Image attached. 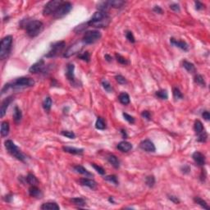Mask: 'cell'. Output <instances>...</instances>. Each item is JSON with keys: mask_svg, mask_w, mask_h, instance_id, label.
I'll list each match as a JSON object with an SVG mask.
<instances>
[{"mask_svg": "<svg viewBox=\"0 0 210 210\" xmlns=\"http://www.w3.org/2000/svg\"><path fill=\"white\" fill-rule=\"evenodd\" d=\"M61 134L63 135V136H66V137L69 138V139H75L76 138V135L73 131H70V130H62L61 132Z\"/></svg>", "mask_w": 210, "mask_h": 210, "instance_id": "44", "label": "cell"}, {"mask_svg": "<svg viewBox=\"0 0 210 210\" xmlns=\"http://www.w3.org/2000/svg\"><path fill=\"white\" fill-rule=\"evenodd\" d=\"M192 158H193V159L195 161V163H196L197 165H199V166H203V165L205 164V162H206L205 156L203 155L202 153L196 151V152L193 154Z\"/></svg>", "mask_w": 210, "mask_h": 210, "instance_id": "15", "label": "cell"}, {"mask_svg": "<svg viewBox=\"0 0 210 210\" xmlns=\"http://www.w3.org/2000/svg\"><path fill=\"white\" fill-rule=\"evenodd\" d=\"M104 58L106 59V61H108V62H112V58L110 56V55L109 54H106L104 56Z\"/></svg>", "mask_w": 210, "mask_h": 210, "instance_id": "59", "label": "cell"}, {"mask_svg": "<svg viewBox=\"0 0 210 210\" xmlns=\"http://www.w3.org/2000/svg\"><path fill=\"white\" fill-rule=\"evenodd\" d=\"M155 95L158 98H161V99H167L168 98V94L166 90H160L158 91L155 93Z\"/></svg>", "mask_w": 210, "mask_h": 210, "instance_id": "37", "label": "cell"}, {"mask_svg": "<svg viewBox=\"0 0 210 210\" xmlns=\"http://www.w3.org/2000/svg\"><path fill=\"white\" fill-rule=\"evenodd\" d=\"M91 166L94 167V169H95V171H96L98 174H100V175H104L105 174V170L103 168V167H100V166L96 165L95 163H91Z\"/></svg>", "mask_w": 210, "mask_h": 210, "instance_id": "47", "label": "cell"}, {"mask_svg": "<svg viewBox=\"0 0 210 210\" xmlns=\"http://www.w3.org/2000/svg\"><path fill=\"white\" fill-rule=\"evenodd\" d=\"M45 67V62L43 59H40L38 62L34 63L32 66H30L29 68V72L30 73H39L42 72Z\"/></svg>", "mask_w": 210, "mask_h": 210, "instance_id": "12", "label": "cell"}, {"mask_svg": "<svg viewBox=\"0 0 210 210\" xmlns=\"http://www.w3.org/2000/svg\"><path fill=\"white\" fill-rule=\"evenodd\" d=\"M74 70H75V66L72 63H69L67 67V72H66V76L67 77L71 82H74L75 81V74H74Z\"/></svg>", "mask_w": 210, "mask_h": 210, "instance_id": "17", "label": "cell"}, {"mask_svg": "<svg viewBox=\"0 0 210 210\" xmlns=\"http://www.w3.org/2000/svg\"><path fill=\"white\" fill-rule=\"evenodd\" d=\"M194 201L196 202L197 204H199L200 206L205 209H209V206L208 205V203L205 200H203V199H201L200 197H195L194 198Z\"/></svg>", "mask_w": 210, "mask_h": 210, "instance_id": "32", "label": "cell"}, {"mask_svg": "<svg viewBox=\"0 0 210 210\" xmlns=\"http://www.w3.org/2000/svg\"><path fill=\"white\" fill-rule=\"evenodd\" d=\"M71 202L73 203V204H75L76 206L79 207H83L85 205V200L82 198H73V199H71Z\"/></svg>", "mask_w": 210, "mask_h": 210, "instance_id": "34", "label": "cell"}, {"mask_svg": "<svg viewBox=\"0 0 210 210\" xmlns=\"http://www.w3.org/2000/svg\"><path fill=\"white\" fill-rule=\"evenodd\" d=\"M102 85H103V88H104L107 92L110 93V92H112V85H111V84L109 83V81H108L107 80H102Z\"/></svg>", "mask_w": 210, "mask_h": 210, "instance_id": "42", "label": "cell"}, {"mask_svg": "<svg viewBox=\"0 0 210 210\" xmlns=\"http://www.w3.org/2000/svg\"><path fill=\"white\" fill-rule=\"evenodd\" d=\"M109 200L110 201V202H111V203H115V202H114V200H113V198H112V197H110V198L109 199Z\"/></svg>", "mask_w": 210, "mask_h": 210, "instance_id": "60", "label": "cell"}, {"mask_svg": "<svg viewBox=\"0 0 210 210\" xmlns=\"http://www.w3.org/2000/svg\"><path fill=\"white\" fill-rule=\"evenodd\" d=\"M198 141L199 142H202V143H204V142L207 141V140H208V134H207V132L204 130L203 132H202L201 134H199V135H198Z\"/></svg>", "mask_w": 210, "mask_h": 210, "instance_id": "45", "label": "cell"}, {"mask_svg": "<svg viewBox=\"0 0 210 210\" xmlns=\"http://www.w3.org/2000/svg\"><path fill=\"white\" fill-rule=\"evenodd\" d=\"M168 199H170L172 202H173L174 203H180V200H179V199H178L177 196H168Z\"/></svg>", "mask_w": 210, "mask_h": 210, "instance_id": "53", "label": "cell"}, {"mask_svg": "<svg viewBox=\"0 0 210 210\" xmlns=\"http://www.w3.org/2000/svg\"><path fill=\"white\" fill-rule=\"evenodd\" d=\"M202 117H203V118L204 120H206V121H209V120L210 119V114L209 112H208V111H204V112L202 113Z\"/></svg>", "mask_w": 210, "mask_h": 210, "instance_id": "56", "label": "cell"}, {"mask_svg": "<svg viewBox=\"0 0 210 210\" xmlns=\"http://www.w3.org/2000/svg\"><path fill=\"white\" fill-rule=\"evenodd\" d=\"M172 94H173V97L175 98V100H179V99H182L184 98L183 94L181 92V91L178 89L177 87H174L173 91H172Z\"/></svg>", "mask_w": 210, "mask_h": 210, "instance_id": "35", "label": "cell"}, {"mask_svg": "<svg viewBox=\"0 0 210 210\" xmlns=\"http://www.w3.org/2000/svg\"><path fill=\"white\" fill-rule=\"evenodd\" d=\"M109 2L110 7H114V8H120L125 4V1H122V0H112Z\"/></svg>", "mask_w": 210, "mask_h": 210, "instance_id": "31", "label": "cell"}, {"mask_svg": "<svg viewBox=\"0 0 210 210\" xmlns=\"http://www.w3.org/2000/svg\"><path fill=\"white\" fill-rule=\"evenodd\" d=\"M110 23V17L107 12L97 11L92 16L91 20L87 22L88 26H93L96 28L107 27Z\"/></svg>", "mask_w": 210, "mask_h": 210, "instance_id": "1", "label": "cell"}, {"mask_svg": "<svg viewBox=\"0 0 210 210\" xmlns=\"http://www.w3.org/2000/svg\"><path fill=\"white\" fill-rule=\"evenodd\" d=\"M195 4H196V10H202L203 7H204V4H203L201 2H199V1H196V2H195Z\"/></svg>", "mask_w": 210, "mask_h": 210, "instance_id": "51", "label": "cell"}, {"mask_svg": "<svg viewBox=\"0 0 210 210\" xmlns=\"http://www.w3.org/2000/svg\"><path fill=\"white\" fill-rule=\"evenodd\" d=\"M107 159L109 162V163L112 165L113 167L115 168H118L120 167V162L118 159L117 158L116 156L113 155V154H109L108 157H107Z\"/></svg>", "mask_w": 210, "mask_h": 210, "instance_id": "25", "label": "cell"}, {"mask_svg": "<svg viewBox=\"0 0 210 210\" xmlns=\"http://www.w3.org/2000/svg\"><path fill=\"white\" fill-rule=\"evenodd\" d=\"M85 44V43H84L82 40L81 41H77L75 43H73L72 45H71L66 50L64 54H63V57L64 58H70V57H72L73 55L76 54H79L80 51L82 50Z\"/></svg>", "mask_w": 210, "mask_h": 210, "instance_id": "9", "label": "cell"}, {"mask_svg": "<svg viewBox=\"0 0 210 210\" xmlns=\"http://www.w3.org/2000/svg\"><path fill=\"white\" fill-rule=\"evenodd\" d=\"M153 10H154V12H156V13H159V14H162L163 12V9H162L159 6H154V8H153Z\"/></svg>", "mask_w": 210, "mask_h": 210, "instance_id": "55", "label": "cell"}, {"mask_svg": "<svg viewBox=\"0 0 210 210\" xmlns=\"http://www.w3.org/2000/svg\"><path fill=\"white\" fill-rule=\"evenodd\" d=\"M170 8L172 11L180 12V6L177 4H170Z\"/></svg>", "mask_w": 210, "mask_h": 210, "instance_id": "52", "label": "cell"}, {"mask_svg": "<svg viewBox=\"0 0 210 210\" xmlns=\"http://www.w3.org/2000/svg\"><path fill=\"white\" fill-rule=\"evenodd\" d=\"M25 29L26 34L30 38H34L39 35L43 31V24L40 21H27L25 25Z\"/></svg>", "mask_w": 210, "mask_h": 210, "instance_id": "3", "label": "cell"}, {"mask_svg": "<svg viewBox=\"0 0 210 210\" xmlns=\"http://www.w3.org/2000/svg\"><path fill=\"white\" fill-rule=\"evenodd\" d=\"M126 37H127L128 41L130 42V43H133L135 42V39L134 35H133V33L131 32V31H127V32H126Z\"/></svg>", "mask_w": 210, "mask_h": 210, "instance_id": "48", "label": "cell"}, {"mask_svg": "<svg viewBox=\"0 0 210 210\" xmlns=\"http://www.w3.org/2000/svg\"><path fill=\"white\" fill-rule=\"evenodd\" d=\"M121 133H122V138H123V139H127V134L126 130H123V129H122V130H121Z\"/></svg>", "mask_w": 210, "mask_h": 210, "instance_id": "58", "label": "cell"}, {"mask_svg": "<svg viewBox=\"0 0 210 210\" xmlns=\"http://www.w3.org/2000/svg\"><path fill=\"white\" fill-rule=\"evenodd\" d=\"M63 4V1L62 0H51L48 3L43 9V16H49L51 14H54V12L62 4Z\"/></svg>", "mask_w": 210, "mask_h": 210, "instance_id": "7", "label": "cell"}, {"mask_svg": "<svg viewBox=\"0 0 210 210\" xmlns=\"http://www.w3.org/2000/svg\"><path fill=\"white\" fill-rule=\"evenodd\" d=\"M194 129H195V131H196V133L198 135H199V134H201L202 132H203L204 131V128H203V124H202V122H200V121H199V120H197V121H196V122H195V125H194Z\"/></svg>", "mask_w": 210, "mask_h": 210, "instance_id": "30", "label": "cell"}, {"mask_svg": "<svg viewBox=\"0 0 210 210\" xmlns=\"http://www.w3.org/2000/svg\"><path fill=\"white\" fill-rule=\"evenodd\" d=\"M40 209L43 210H59L60 207L55 202H47V203H43L40 207Z\"/></svg>", "mask_w": 210, "mask_h": 210, "instance_id": "20", "label": "cell"}, {"mask_svg": "<svg viewBox=\"0 0 210 210\" xmlns=\"http://www.w3.org/2000/svg\"><path fill=\"white\" fill-rule=\"evenodd\" d=\"M35 80L30 77H19L17 78L11 83L6 84L4 87L2 89V94L5 93V91H7L10 88L13 89H22V88H26V87H31L35 85Z\"/></svg>", "mask_w": 210, "mask_h": 210, "instance_id": "2", "label": "cell"}, {"mask_svg": "<svg viewBox=\"0 0 210 210\" xmlns=\"http://www.w3.org/2000/svg\"><path fill=\"white\" fill-rule=\"evenodd\" d=\"M22 118V112L21 111V109H19L17 106H16L14 108V111H13V120L17 124L20 123L21 120Z\"/></svg>", "mask_w": 210, "mask_h": 210, "instance_id": "24", "label": "cell"}, {"mask_svg": "<svg viewBox=\"0 0 210 210\" xmlns=\"http://www.w3.org/2000/svg\"><path fill=\"white\" fill-rule=\"evenodd\" d=\"M52 104H53V102H52V99H51L50 97H47L45 98V99L43 100V108L45 111H50L51 107H52Z\"/></svg>", "mask_w": 210, "mask_h": 210, "instance_id": "33", "label": "cell"}, {"mask_svg": "<svg viewBox=\"0 0 210 210\" xmlns=\"http://www.w3.org/2000/svg\"><path fill=\"white\" fill-rule=\"evenodd\" d=\"M66 46V43L64 41H58L54 43L50 47V50L48 52L47 54H45L46 58H54L58 56L62 52Z\"/></svg>", "mask_w": 210, "mask_h": 210, "instance_id": "8", "label": "cell"}, {"mask_svg": "<svg viewBox=\"0 0 210 210\" xmlns=\"http://www.w3.org/2000/svg\"><path fill=\"white\" fill-rule=\"evenodd\" d=\"M95 127L98 130H104L106 128V124L104 122V120L103 119L102 117H98V119L96 121V123H95Z\"/></svg>", "mask_w": 210, "mask_h": 210, "instance_id": "36", "label": "cell"}, {"mask_svg": "<svg viewBox=\"0 0 210 210\" xmlns=\"http://www.w3.org/2000/svg\"><path fill=\"white\" fill-rule=\"evenodd\" d=\"M73 168H74V170L76 171V172H78V173L80 174H82V175L85 176V177H93V174L91 173V172H90L88 170H86L84 167L80 166V165L74 166Z\"/></svg>", "mask_w": 210, "mask_h": 210, "instance_id": "23", "label": "cell"}, {"mask_svg": "<svg viewBox=\"0 0 210 210\" xmlns=\"http://www.w3.org/2000/svg\"><path fill=\"white\" fill-rule=\"evenodd\" d=\"M78 58L86 62H89L91 61V55L89 54V52H87V51L78 55Z\"/></svg>", "mask_w": 210, "mask_h": 210, "instance_id": "40", "label": "cell"}, {"mask_svg": "<svg viewBox=\"0 0 210 210\" xmlns=\"http://www.w3.org/2000/svg\"><path fill=\"white\" fill-rule=\"evenodd\" d=\"M104 180L108 181H110L115 185L118 184V181H117V177L116 175H109V176H106L104 177Z\"/></svg>", "mask_w": 210, "mask_h": 210, "instance_id": "43", "label": "cell"}, {"mask_svg": "<svg viewBox=\"0 0 210 210\" xmlns=\"http://www.w3.org/2000/svg\"><path fill=\"white\" fill-rule=\"evenodd\" d=\"M145 183L148 185V187H154V185L155 184V178L154 176H148L145 178Z\"/></svg>", "mask_w": 210, "mask_h": 210, "instance_id": "38", "label": "cell"}, {"mask_svg": "<svg viewBox=\"0 0 210 210\" xmlns=\"http://www.w3.org/2000/svg\"><path fill=\"white\" fill-rule=\"evenodd\" d=\"M29 194L31 197H35V198H41L42 196V193L36 185H31L30 187Z\"/></svg>", "mask_w": 210, "mask_h": 210, "instance_id": "21", "label": "cell"}, {"mask_svg": "<svg viewBox=\"0 0 210 210\" xmlns=\"http://www.w3.org/2000/svg\"><path fill=\"white\" fill-rule=\"evenodd\" d=\"M140 147L141 149L148 153H154L155 152L156 150L155 145H154V143L149 140H145L140 142Z\"/></svg>", "mask_w": 210, "mask_h": 210, "instance_id": "11", "label": "cell"}, {"mask_svg": "<svg viewBox=\"0 0 210 210\" xmlns=\"http://www.w3.org/2000/svg\"><path fill=\"white\" fill-rule=\"evenodd\" d=\"M80 183L81 185L89 187V188L92 189V190H94V189H96V187H97V183H96L94 180H92V179L81 178L80 180Z\"/></svg>", "mask_w": 210, "mask_h": 210, "instance_id": "16", "label": "cell"}, {"mask_svg": "<svg viewBox=\"0 0 210 210\" xmlns=\"http://www.w3.org/2000/svg\"><path fill=\"white\" fill-rule=\"evenodd\" d=\"M62 149L68 154H76V155H80V154H83L84 153L83 148H78L75 147H70V146H63Z\"/></svg>", "mask_w": 210, "mask_h": 210, "instance_id": "18", "label": "cell"}, {"mask_svg": "<svg viewBox=\"0 0 210 210\" xmlns=\"http://www.w3.org/2000/svg\"><path fill=\"white\" fill-rule=\"evenodd\" d=\"M115 79H116L117 82L118 84H120V85H124V84L127 83V80H126V78H125L124 76H122V75H117V76H116Z\"/></svg>", "mask_w": 210, "mask_h": 210, "instance_id": "49", "label": "cell"}, {"mask_svg": "<svg viewBox=\"0 0 210 210\" xmlns=\"http://www.w3.org/2000/svg\"><path fill=\"white\" fill-rule=\"evenodd\" d=\"M182 65H183V67L190 73H194L196 72V67H195V65H194L192 62H188V61H186V60H184V61L182 62Z\"/></svg>", "mask_w": 210, "mask_h": 210, "instance_id": "26", "label": "cell"}, {"mask_svg": "<svg viewBox=\"0 0 210 210\" xmlns=\"http://www.w3.org/2000/svg\"><path fill=\"white\" fill-rule=\"evenodd\" d=\"M25 181L30 185H36L39 183L37 177L32 173H29L27 175V177H25Z\"/></svg>", "mask_w": 210, "mask_h": 210, "instance_id": "29", "label": "cell"}, {"mask_svg": "<svg viewBox=\"0 0 210 210\" xmlns=\"http://www.w3.org/2000/svg\"><path fill=\"white\" fill-rule=\"evenodd\" d=\"M141 116L142 117H144V118L148 120V121L151 120V114H150V112H148V111H143L141 112Z\"/></svg>", "mask_w": 210, "mask_h": 210, "instance_id": "50", "label": "cell"}, {"mask_svg": "<svg viewBox=\"0 0 210 210\" xmlns=\"http://www.w3.org/2000/svg\"><path fill=\"white\" fill-rule=\"evenodd\" d=\"M110 5H109V1H104V2H100L98 3L97 5V8L98 11L104 12H107L110 8Z\"/></svg>", "mask_w": 210, "mask_h": 210, "instance_id": "27", "label": "cell"}, {"mask_svg": "<svg viewBox=\"0 0 210 210\" xmlns=\"http://www.w3.org/2000/svg\"><path fill=\"white\" fill-rule=\"evenodd\" d=\"M195 82L197 83L199 85L201 86H205L206 85V83H205V80L203 79V77L201 75H196L195 76Z\"/></svg>", "mask_w": 210, "mask_h": 210, "instance_id": "39", "label": "cell"}, {"mask_svg": "<svg viewBox=\"0 0 210 210\" xmlns=\"http://www.w3.org/2000/svg\"><path fill=\"white\" fill-rule=\"evenodd\" d=\"M181 171H182L183 173L187 174L190 172V167L188 165H185V166H183V167H181Z\"/></svg>", "mask_w": 210, "mask_h": 210, "instance_id": "54", "label": "cell"}, {"mask_svg": "<svg viewBox=\"0 0 210 210\" xmlns=\"http://www.w3.org/2000/svg\"><path fill=\"white\" fill-rule=\"evenodd\" d=\"M12 36L7 35L1 40L0 43V58L4 60L8 57L12 50Z\"/></svg>", "mask_w": 210, "mask_h": 210, "instance_id": "5", "label": "cell"}, {"mask_svg": "<svg viewBox=\"0 0 210 210\" xmlns=\"http://www.w3.org/2000/svg\"><path fill=\"white\" fill-rule=\"evenodd\" d=\"M4 146L7 149V151L12 156H13L14 158H16L17 159H18L19 161L24 162L25 159V156L22 153V151L19 149V148L15 145L14 142L11 140H7L6 141L4 142Z\"/></svg>", "mask_w": 210, "mask_h": 210, "instance_id": "4", "label": "cell"}, {"mask_svg": "<svg viewBox=\"0 0 210 210\" xmlns=\"http://www.w3.org/2000/svg\"><path fill=\"white\" fill-rule=\"evenodd\" d=\"M117 148L118 150H120L121 152L127 153L129 152L130 150L132 149V145L127 141H122L120 142L119 144L117 145Z\"/></svg>", "mask_w": 210, "mask_h": 210, "instance_id": "19", "label": "cell"}, {"mask_svg": "<svg viewBox=\"0 0 210 210\" xmlns=\"http://www.w3.org/2000/svg\"><path fill=\"white\" fill-rule=\"evenodd\" d=\"M12 198H13V196H12V194H8V195H7V196L4 197V200H5L6 202H7V203H11Z\"/></svg>", "mask_w": 210, "mask_h": 210, "instance_id": "57", "label": "cell"}, {"mask_svg": "<svg viewBox=\"0 0 210 210\" xmlns=\"http://www.w3.org/2000/svg\"><path fill=\"white\" fill-rule=\"evenodd\" d=\"M101 37V32L98 31V30H88V31L85 33L83 39H82V41H83L85 44H91V43H95V42H97L98 40H100Z\"/></svg>", "mask_w": 210, "mask_h": 210, "instance_id": "6", "label": "cell"}, {"mask_svg": "<svg viewBox=\"0 0 210 210\" xmlns=\"http://www.w3.org/2000/svg\"><path fill=\"white\" fill-rule=\"evenodd\" d=\"M115 57H116V59L117 62H119L120 64H122V65H127L129 62L127 60V58H125L124 57H122V55L118 54H115Z\"/></svg>", "mask_w": 210, "mask_h": 210, "instance_id": "41", "label": "cell"}, {"mask_svg": "<svg viewBox=\"0 0 210 210\" xmlns=\"http://www.w3.org/2000/svg\"><path fill=\"white\" fill-rule=\"evenodd\" d=\"M122 116H123L124 119L126 120V121H127L130 124H134L135 122V117H134L130 116V115H129V114H127V113H126V112H123L122 113Z\"/></svg>", "mask_w": 210, "mask_h": 210, "instance_id": "46", "label": "cell"}, {"mask_svg": "<svg viewBox=\"0 0 210 210\" xmlns=\"http://www.w3.org/2000/svg\"><path fill=\"white\" fill-rule=\"evenodd\" d=\"M72 9V4L70 2H63V4L58 7V10L55 12L54 14V18H62L63 17H65L66 15H67Z\"/></svg>", "mask_w": 210, "mask_h": 210, "instance_id": "10", "label": "cell"}, {"mask_svg": "<svg viewBox=\"0 0 210 210\" xmlns=\"http://www.w3.org/2000/svg\"><path fill=\"white\" fill-rule=\"evenodd\" d=\"M170 43L172 45L176 46V47L181 49L182 50L184 51H188L189 50V45L188 43L185 42V41H182V40H177L174 38H171L170 39Z\"/></svg>", "mask_w": 210, "mask_h": 210, "instance_id": "14", "label": "cell"}, {"mask_svg": "<svg viewBox=\"0 0 210 210\" xmlns=\"http://www.w3.org/2000/svg\"><path fill=\"white\" fill-rule=\"evenodd\" d=\"M13 100V97L12 96H9L4 99V101L2 102V104H1V108H0V117H4L5 113L7 112V109L8 108L9 104H11Z\"/></svg>", "mask_w": 210, "mask_h": 210, "instance_id": "13", "label": "cell"}, {"mask_svg": "<svg viewBox=\"0 0 210 210\" xmlns=\"http://www.w3.org/2000/svg\"><path fill=\"white\" fill-rule=\"evenodd\" d=\"M9 130H10V126L9 122L7 121H4L1 124V135L3 137H6L9 134Z\"/></svg>", "mask_w": 210, "mask_h": 210, "instance_id": "22", "label": "cell"}, {"mask_svg": "<svg viewBox=\"0 0 210 210\" xmlns=\"http://www.w3.org/2000/svg\"><path fill=\"white\" fill-rule=\"evenodd\" d=\"M118 99H119V101L121 104H122L124 105H127L130 104V96H129V94H127V93H125V92H123V93H121V94H119V96H118Z\"/></svg>", "mask_w": 210, "mask_h": 210, "instance_id": "28", "label": "cell"}]
</instances>
